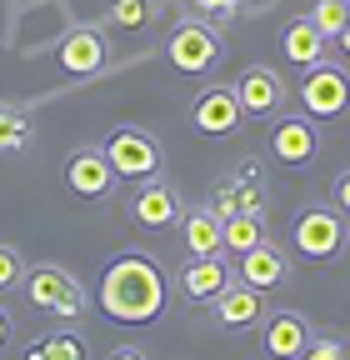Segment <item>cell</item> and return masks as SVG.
Returning a JSON list of instances; mask_svg holds the SVG:
<instances>
[{
  "label": "cell",
  "instance_id": "obj_14",
  "mask_svg": "<svg viewBox=\"0 0 350 360\" xmlns=\"http://www.w3.org/2000/svg\"><path fill=\"white\" fill-rule=\"evenodd\" d=\"M210 315H215V326H226V330H245V326H255L260 315H266V295L250 290L245 281H231L210 300Z\"/></svg>",
  "mask_w": 350,
  "mask_h": 360
},
{
  "label": "cell",
  "instance_id": "obj_19",
  "mask_svg": "<svg viewBox=\"0 0 350 360\" xmlns=\"http://www.w3.org/2000/svg\"><path fill=\"white\" fill-rule=\"evenodd\" d=\"M30 135H35V120L15 105H0V155H15L30 146Z\"/></svg>",
  "mask_w": 350,
  "mask_h": 360
},
{
  "label": "cell",
  "instance_id": "obj_28",
  "mask_svg": "<svg viewBox=\"0 0 350 360\" xmlns=\"http://www.w3.org/2000/svg\"><path fill=\"white\" fill-rule=\"evenodd\" d=\"M235 186H240V180H235ZM240 210L260 215V210H266V191H260V186H240Z\"/></svg>",
  "mask_w": 350,
  "mask_h": 360
},
{
  "label": "cell",
  "instance_id": "obj_34",
  "mask_svg": "<svg viewBox=\"0 0 350 360\" xmlns=\"http://www.w3.org/2000/svg\"><path fill=\"white\" fill-rule=\"evenodd\" d=\"M345 6H350V0H345Z\"/></svg>",
  "mask_w": 350,
  "mask_h": 360
},
{
  "label": "cell",
  "instance_id": "obj_27",
  "mask_svg": "<svg viewBox=\"0 0 350 360\" xmlns=\"http://www.w3.org/2000/svg\"><path fill=\"white\" fill-rule=\"evenodd\" d=\"M240 6H245V0H195V11L200 15H215V20H235Z\"/></svg>",
  "mask_w": 350,
  "mask_h": 360
},
{
  "label": "cell",
  "instance_id": "obj_5",
  "mask_svg": "<svg viewBox=\"0 0 350 360\" xmlns=\"http://www.w3.org/2000/svg\"><path fill=\"white\" fill-rule=\"evenodd\" d=\"M221 56H226L221 30L205 25L200 15L181 20V25L170 30V40H165V60L181 70V75H205L210 65H221Z\"/></svg>",
  "mask_w": 350,
  "mask_h": 360
},
{
  "label": "cell",
  "instance_id": "obj_13",
  "mask_svg": "<svg viewBox=\"0 0 350 360\" xmlns=\"http://www.w3.org/2000/svg\"><path fill=\"white\" fill-rule=\"evenodd\" d=\"M56 60H60L70 75H96V70H105V60H110V45H105V35H101L96 25H75V30H65V40L56 45Z\"/></svg>",
  "mask_w": 350,
  "mask_h": 360
},
{
  "label": "cell",
  "instance_id": "obj_16",
  "mask_svg": "<svg viewBox=\"0 0 350 360\" xmlns=\"http://www.w3.org/2000/svg\"><path fill=\"white\" fill-rule=\"evenodd\" d=\"M325 35L316 30V20L311 15H295L285 30H280V56L290 60V65H300V70H311V65H320L325 60Z\"/></svg>",
  "mask_w": 350,
  "mask_h": 360
},
{
  "label": "cell",
  "instance_id": "obj_2",
  "mask_svg": "<svg viewBox=\"0 0 350 360\" xmlns=\"http://www.w3.org/2000/svg\"><path fill=\"white\" fill-rule=\"evenodd\" d=\"M105 160H110V170H115V180H150V175H160L165 170V150H160V141L150 130H141V125H115L110 135H105Z\"/></svg>",
  "mask_w": 350,
  "mask_h": 360
},
{
  "label": "cell",
  "instance_id": "obj_10",
  "mask_svg": "<svg viewBox=\"0 0 350 360\" xmlns=\"http://www.w3.org/2000/svg\"><path fill=\"white\" fill-rule=\"evenodd\" d=\"M240 265H235V281H245L250 290H280L285 281H290V255L276 245V240H260V245H250L245 255H235Z\"/></svg>",
  "mask_w": 350,
  "mask_h": 360
},
{
  "label": "cell",
  "instance_id": "obj_33",
  "mask_svg": "<svg viewBox=\"0 0 350 360\" xmlns=\"http://www.w3.org/2000/svg\"><path fill=\"white\" fill-rule=\"evenodd\" d=\"M340 360H350V340H345V345H340Z\"/></svg>",
  "mask_w": 350,
  "mask_h": 360
},
{
  "label": "cell",
  "instance_id": "obj_24",
  "mask_svg": "<svg viewBox=\"0 0 350 360\" xmlns=\"http://www.w3.org/2000/svg\"><path fill=\"white\" fill-rule=\"evenodd\" d=\"M15 285H25V260L15 245L0 240V290H15Z\"/></svg>",
  "mask_w": 350,
  "mask_h": 360
},
{
  "label": "cell",
  "instance_id": "obj_21",
  "mask_svg": "<svg viewBox=\"0 0 350 360\" xmlns=\"http://www.w3.org/2000/svg\"><path fill=\"white\" fill-rule=\"evenodd\" d=\"M30 360H85V340L70 335V330H56V335H40L30 345Z\"/></svg>",
  "mask_w": 350,
  "mask_h": 360
},
{
  "label": "cell",
  "instance_id": "obj_8",
  "mask_svg": "<svg viewBox=\"0 0 350 360\" xmlns=\"http://www.w3.org/2000/svg\"><path fill=\"white\" fill-rule=\"evenodd\" d=\"M271 155L280 165H311L320 155V130L311 115H276L271 125Z\"/></svg>",
  "mask_w": 350,
  "mask_h": 360
},
{
  "label": "cell",
  "instance_id": "obj_23",
  "mask_svg": "<svg viewBox=\"0 0 350 360\" xmlns=\"http://www.w3.org/2000/svg\"><path fill=\"white\" fill-rule=\"evenodd\" d=\"M105 25H120V30L150 25V0H110V6H105Z\"/></svg>",
  "mask_w": 350,
  "mask_h": 360
},
{
  "label": "cell",
  "instance_id": "obj_11",
  "mask_svg": "<svg viewBox=\"0 0 350 360\" xmlns=\"http://www.w3.org/2000/svg\"><path fill=\"white\" fill-rule=\"evenodd\" d=\"M235 96H240V110L245 120H266V115H280L285 110V80L271 70V65H250L240 80H235Z\"/></svg>",
  "mask_w": 350,
  "mask_h": 360
},
{
  "label": "cell",
  "instance_id": "obj_17",
  "mask_svg": "<svg viewBox=\"0 0 350 360\" xmlns=\"http://www.w3.org/2000/svg\"><path fill=\"white\" fill-rule=\"evenodd\" d=\"M231 281H235V276H231V265H226L221 255H190V265L181 270V295H190V300H215Z\"/></svg>",
  "mask_w": 350,
  "mask_h": 360
},
{
  "label": "cell",
  "instance_id": "obj_25",
  "mask_svg": "<svg viewBox=\"0 0 350 360\" xmlns=\"http://www.w3.org/2000/svg\"><path fill=\"white\" fill-rule=\"evenodd\" d=\"M210 215H221V220H231V215H240V186L235 180H226V186H215V195H210V205H205Z\"/></svg>",
  "mask_w": 350,
  "mask_h": 360
},
{
  "label": "cell",
  "instance_id": "obj_18",
  "mask_svg": "<svg viewBox=\"0 0 350 360\" xmlns=\"http://www.w3.org/2000/svg\"><path fill=\"white\" fill-rule=\"evenodd\" d=\"M181 240H186V255H226V220L210 215L205 205L186 210L181 215Z\"/></svg>",
  "mask_w": 350,
  "mask_h": 360
},
{
  "label": "cell",
  "instance_id": "obj_9",
  "mask_svg": "<svg viewBox=\"0 0 350 360\" xmlns=\"http://www.w3.org/2000/svg\"><path fill=\"white\" fill-rule=\"evenodd\" d=\"M181 195H175V186H165L160 175H150L145 186L130 195V220L141 225V231H170V225H181Z\"/></svg>",
  "mask_w": 350,
  "mask_h": 360
},
{
  "label": "cell",
  "instance_id": "obj_20",
  "mask_svg": "<svg viewBox=\"0 0 350 360\" xmlns=\"http://www.w3.org/2000/svg\"><path fill=\"white\" fill-rule=\"evenodd\" d=\"M260 240H271L266 225H260V215H245V210H240V215L226 220V250H231V255H245V250L260 245Z\"/></svg>",
  "mask_w": 350,
  "mask_h": 360
},
{
  "label": "cell",
  "instance_id": "obj_15",
  "mask_svg": "<svg viewBox=\"0 0 350 360\" xmlns=\"http://www.w3.org/2000/svg\"><path fill=\"white\" fill-rule=\"evenodd\" d=\"M260 345H266V355H276V360H295L305 345H311V326H305V315H295V310H271L266 330H260Z\"/></svg>",
  "mask_w": 350,
  "mask_h": 360
},
{
  "label": "cell",
  "instance_id": "obj_7",
  "mask_svg": "<svg viewBox=\"0 0 350 360\" xmlns=\"http://www.w3.org/2000/svg\"><path fill=\"white\" fill-rule=\"evenodd\" d=\"M190 125L200 135H235L245 125V110H240V96L235 85H205L195 105H190Z\"/></svg>",
  "mask_w": 350,
  "mask_h": 360
},
{
  "label": "cell",
  "instance_id": "obj_26",
  "mask_svg": "<svg viewBox=\"0 0 350 360\" xmlns=\"http://www.w3.org/2000/svg\"><path fill=\"white\" fill-rule=\"evenodd\" d=\"M295 360H340V340H330V335H311V345H305Z\"/></svg>",
  "mask_w": 350,
  "mask_h": 360
},
{
  "label": "cell",
  "instance_id": "obj_32",
  "mask_svg": "<svg viewBox=\"0 0 350 360\" xmlns=\"http://www.w3.org/2000/svg\"><path fill=\"white\" fill-rule=\"evenodd\" d=\"M340 45H345V56H350V25H345V30H340Z\"/></svg>",
  "mask_w": 350,
  "mask_h": 360
},
{
  "label": "cell",
  "instance_id": "obj_6",
  "mask_svg": "<svg viewBox=\"0 0 350 360\" xmlns=\"http://www.w3.org/2000/svg\"><path fill=\"white\" fill-rule=\"evenodd\" d=\"M300 101H305V115H311V120H335V115H345V110H350V75H345L340 65H330V60L311 65V70H305V80H300Z\"/></svg>",
  "mask_w": 350,
  "mask_h": 360
},
{
  "label": "cell",
  "instance_id": "obj_1",
  "mask_svg": "<svg viewBox=\"0 0 350 360\" xmlns=\"http://www.w3.org/2000/svg\"><path fill=\"white\" fill-rule=\"evenodd\" d=\"M165 300H170V281L155 255H141V250H125L105 265L101 276V310L110 315L115 326H150L165 315Z\"/></svg>",
  "mask_w": 350,
  "mask_h": 360
},
{
  "label": "cell",
  "instance_id": "obj_22",
  "mask_svg": "<svg viewBox=\"0 0 350 360\" xmlns=\"http://www.w3.org/2000/svg\"><path fill=\"white\" fill-rule=\"evenodd\" d=\"M311 20H316V30H320L325 40H340V30L350 25V6H345V0H316V6H311Z\"/></svg>",
  "mask_w": 350,
  "mask_h": 360
},
{
  "label": "cell",
  "instance_id": "obj_12",
  "mask_svg": "<svg viewBox=\"0 0 350 360\" xmlns=\"http://www.w3.org/2000/svg\"><path fill=\"white\" fill-rule=\"evenodd\" d=\"M65 186H70L80 200H105V195L115 191V170H110L105 150H96V146L75 150V155L65 160Z\"/></svg>",
  "mask_w": 350,
  "mask_h": 360
},
{
  "label": "cell",
  "instance_id": "obj_4",
  "mask_svg": "<svg viewBox=\"0 0 350 360\" xmlns=\"http://www.w3.org/2000/svg\"><path fill=\"white\" fill-rule=\"evenodd\" d=\"M25 300L56 321H80L85 315V285L65 265H30L25 270Z\"/></svg>",
  "mask_w": 350,
  "mask_h": 360
},
{
  "label": "cell",
  "instance_id": "obj_29",
  "mask_svg": "<svg viewBox=\"0 0 350 360\" xmlns=\"http://www.w3.org/2000/svg\"><path fill=\"white\" fill-rule=\"evenodd\" d=\"M330 195H335V210H340V215H350V170H340V175H335Z\"/></svg>",
  "mask_w": 350,
  "mask_h": 360
},
{
  "label": "cell",
  "instance_id": "obj_31",
  "mask_svg": "<svg viewBox=\"0 0 350 360\" xmlns=\"http://www.w3.org/2000/svg\"><path fill=\"white\" fill-rule=\"evenodd\" d=\"M6 340H11V315L0 310V345H6Z\"/></svg>",
  "mask_w": 350,
  "mask_h": 360
},
{
  "label": "cell",
  "instance_id": "obj_3",
  "mask_svg": "<svg viewBox=\"0 0 350 360\" xmlns=\"http://www.w3.org/2000/svg\"><path fill=\"white\" fill-rule=\"evenodd\" d=\"M290 245L305 260H335L350 245V225L335 205H305L290 225Z\"/></svg>",
  "mask_w": 350,
  "mask_h": 360
},
{
  "label": "cell",
  "instance_id": "obj_30",
  "mask_svg": "<svg viewBox=\"0 0 350 360\" xmlns=\"http://www.w3.org/2000/svg\"><path fill=\"white\" fill-rule=\"evenodd\" d=\"M110 360H145V350H136V345H120V350H110Z\"/></svg>",
  "mask_w": 350,
  "mask_h": 360
}]
</instances>
